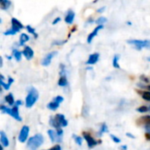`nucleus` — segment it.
<instances>
[{
    "instance_id": "obj_21",
    "label": "nucleus",
    "mask_w": 150,
    "mask_h": 150,
    "mask_svg": "<svg viewBox=\"0 0 150 150\" xmlns=\"http://www.w3.org/2000/svg\"><path fill=\"white\" fill-rule=\"evenodd\" d=\"M49 124H50L53 127L56 128V130L61 129V126H60L59 123L55 120L54 117H51V118H50V120H49Z\"/></svg>"
},
{
    "instance_id": "obj_28",
    "label": "nucleus",
    "mask_w": 150,
    "mask_h": 150,
    "mask_svg": "<svg viewBox=\"0 0 150 150\" xmlns=\"http://www.w3.org/2000/svg\"><path fill=\"white\" fill-rule=\"evenodd\" d=\"M142 97L144 100L150 102V91H142Z\"/></svg>"
},
{
    "instance_id": "obj_36",
    "label": "nucleus",
    "mask_w": 150,
    "mask_h": 150,
    "mask_svg": "<svg viewBox=\"0 0 150 150\" xmlns=\"http://www.w3.org/2000/svg\"><path fill=\"white\" fill-rule=\"evenodd\" d=\"M139 87H141V88H143V89H146V90H148V91H150V85H142V84H141V83H138L137 84Z\"/></svg>"
},
{
    "instance_id": "obj_38",
    "label": "nucleus",
    "mask_w": 150,
    "mask_h": 150,
    "mask_svg": "<svg viewBox=\"0 0 150 150\" xmlns=\"http://www.w3.org/2000/svg\"><path fill=\"white\" fill-rule=\"evenodd\" d=\"M56 133H57V134L60 136V137H62V134H63V131H62V129L61 128V129H59V130H56Z\"/></svg>"
},
{
    "instance_id": "obj_25",
    "label": "nucleus",
    "mask_w": 150,
    "mask_h": 150,
    "mask_svg": "<svg viewBox=\"0 0 150 150\" xmlns=\"http://www.w3.org/2000/svg\"><path fill=\"white\" fill-rule=\"evenodd\" d=\"M22 54H23V53H21L18 50H13V55H14V58L16 59L17 62H19L21 60Z\"/></svg>"
},
{
    "instance_id": "obj_33",
    "label": "nucleus",
    "mask_w": 150,
    "mask_h": 150,
    "mask_svg": "<svg viewBox=\"0 0 150 150\" xmlns=\"http://www.w3.org/2000/svg\"><path fill=\"white\" fill-rule=\"evenodd\" d=\"M110 137L112 138V140L115 142V143H120L121 141H120V139H119L118 137H116L115 135H113V134H110Z\"/></svg>"
},
{
    "instance_id": "obj_30",
    "label": "nucleus",
    "mask_w": 150,
    "mask_h": 150,
    "mask_svg": "<svg viewBox=\"0 0 150 150\" xmlns=\"http://www.w3.org/2000/svg\"><path fill=\"white\" fill-rule=\"evenodd\" d=\"M136 110H137V112H147L149 111V107H148V106H146V105H142V106L138 107Z\"/></svg>"
},
{
    "instance_id": "obj_22",
    "label": "nucleus",
    "mask_w": 150,
    "mask_h": 150,
    "mask_svg": "<svg viewBox=\"0 0 150 150\" xmlns=\"http://www.w3.org/2000/svg\"><path fill=\"white\" fill-rule=\"evenodd\" d=\"M120 55L119 54H115L113 59H112V66L115 68V69H120V66L119 64V60H120Z\"/></svg>"
},
{
    "instance_id": "obj_10",
    "label": "nucleus",
    "mask_w": 150,
    "mask_h": 150,
    "mask_svg": "<svg viewBox=\"0 0 150 150\" xmlns=\"http://www.w3.org/2000/svg\"><path fill=\"white\" fill-rule=\"evenodd\" d=\"M99 59V54L98 53H94V54H91L89 55V59L87 60L86 62V64L87 65H94L98 62Z\"/></svg>"
},
{
    "instance_id": "obj_37",
    "label": "nucleus",
    "mask_w": 150,
    "mask_h": 150,
    "mask_svg": "<svg viewBox=\"0 0 150 150\" xmlns=\"http://www.w3.org/2000/svg\"><path fill=\"white\" fill-rule=\"evenodd\" d=\"M47 150H62V148H61L60 145H55V146L52 147L51 149H49Z\"/></svg>"
},
{
    "instance_id": "obj_35",
    "label": "nucleus",
    "mask_w": 150,
    "mask_h": 150,
    "mask_svg": "<svg viewBox=\"0 0 150 150\" xmlns=\"http://www.w3.org/2000/svg\"><path fill=\"white\" fill-rule=\"evenodd\" d=\"M141 80H142V81H143L144 83H149V79L146 76H144V75L141 76Z\"/></svg>"
},
{
    "instance_id": "obj_2",
    "label": "nucleus",
    "mask_w": 150,
    "mask_h": 150,
    "mask_svg": "<svg viewBox=\"0 0 150 150\" xmlns=\"http://www.w3.org/2000/svg\"><path fill=\"white\" fill-rule=\"evenodd\" d=\"M39 98V93L37 91V90L33 87H32L29 91L28 94L25 98V106L27 108H31L38 100Z\"/></svg>"
},
{
    "instance_id": "obj_1",
    "label": "nucleus",
    "mask_w": 150,
    "mask_h": 150,
    "mask_svg": "<svg viewBox=\"0 0 150 150\" xmlns=\"http://www.w3.org/2000/svg\"><path fill=\"white\" fill-rule=\"evenodd\" d=\"M44 142V137L40 134H37L31 138L28 139L27 142V149L28 150H37Z\"/></svg>"
},
{
    "instance_id": "obj_20",
    "label": "nucleus",
    "mask_w": 150,
    "mask_h": 150,
    "mask_svg": "<svg viewBox=\"0 0 150 150\" xmlns=\"http://www.w3.org/2000/svg\"><path fill=\"white\" fill-rule=\"evenodd\" d=\"M29 36L25 33H21L19 37V46H23L26 41L29 40Z\"/></svg>"
},
{
    "instance_id": "obj_12",
    "label": "nucleus",
    "mask_w": 150,
    "mask_h": 150,
    "mask_svg": "<svg viewBox=\"0 0 150 150\" xmlns=\"http://www.w3.org/2000/svg\"><path fill=\"white\" fill-rule=\"evenodd\" d=\"M54 119H55V120L59 123V125H60L61 127H65L68 126V121H67V120L65 119V116H64L63 114H56V115L54 116Z\"/></svg>"
},
{
    "instance_id": "obj_50",
    "label": "nucleus",
    "mask_w": 150,
    "mask_h": 150,
    "mask_svg": "<svg viewBox=\"0 0 150 150\" xmlns=\"http://www.w3.org/2000/svg\"><path fill=\"white\" fill-rule=\"evenodd\" d=\"M0 150H3V147H0Z\"/></svg>"
},
{
    "instance_id": "obj_6",
    "label": "nucleus",
    "mask_w": 150,
    "mask_h": 150,
    "mask_svg": "<svg viewBox=\"0 0 150 150\" xmlns=\"http://www.w3.org/2000/svg\"><path fill=\"white\" fill-rule=\"evenodd\" d=\"M56 54H57V51H53V52L48 53V54H47L44 58H43V60L41 61V65H42V66H44V67L48 66V65L51 63L52 59H53Z\"/></svg>"
},
{
    "instance_id": "obj_43",
    "label": "nucleus",
    "mask_w": 150,
    "mask_h": 150,
    "mask_svg": "<svg viewBox=\"0 0 150 150\" xmlns=\"http://www.w3.org/2000/svg\"><path fill=\"white\" fill-rule=\"evenodd\" d=\"M126 134H127V137H129V138H131V139H135V136H134V135H133V134H131L130 133H127Z\"/></svg>"
},
{
    "instance_id": "obj_7",
    "label": "nucleus",
    "mask_w": 150,
    "mask_h": 150,
    "mask_svg": "<svg viewBox=\"0 0 150 150\" xmlns=\"http://www.w3.org/2000/svg\"><path fill=\"white\" fill-rule=\"evenodd\" d=\"M11 21V28H12L13 30H15L17 33H18V31H20L21 29L24 28L23 24H22L18 19H17V18H12Z\"/></svg>"
},
{
    "instance_id": "obj_29",
    "label": "nucleus",
    "mask_w": 150,
    "mask_h": 150,
    "mask_svg": "<svg viewBox=\"0 0 150 150\" xmlns=\"http://www.w3.org/2000/svg\"><path fill=\"white\" fill-rule=\"evenodd\" d=\"M26 30H27V32H28L29 33H32V34H33L35 38H37V37H38V34L35 33V28L32 27L31 25H27V26H26Z\"/></svg>"
},
{
    "instance_id": "obj_3",
    "label": "nucleus",
    "mask_w": 150,
    "mask_h": 150,
    "mask_svg": "<svg viewBox=\"0 0 150 150\" xmlns=\"http://www.w3.org/2000/svg\"><path fill=\"white\" fill-rule=\"evenodd\" d=\"M127 43L133 45L137 50H142V48L150 49L149 40H128Z\"/></svg>"
},
{
    "instance_id": "obj_31",
    "label": "nucleus",
    "mask_w": 150,
    "mask_h": 150,
    "mask_svg": "<svg viewBox=\"0 0 150 150\" xmlns=\"http://www.w3.org/2000/svg\"><path fill=\"white\" fill-rule=\"evenodd\" d=\"M16 33H17V32H16L15 30H13L12 28H10L9 30L5 31V32L4 33V35H14V34H16Z\"/></svg>"
},
{
    "instance_id": "obj_32",
    "label": "nucleus",
    "mask_w": 150,
    "mask_h": 150,
    "mask_svg": "<svg viewBox=\"0 0 150 150\" xmlns=\"http://www.w3.org/2000/svg\"><path fill=\"white\" fill-rule=\"evenodd\" d=\"M0 85L4 89V90H9L10 89V87H11V85L7 83H5L4 82V80H0Z\"/></svg>"
},
{
    "instance_id": "obj_52",
    "label": "nucleus",
    "mask_w": 150,
    "mask_h": 150,
    "mask_svg": "<svg viewBox=\"0 0 150 150\" xmlns=\"http://www.w3.org/2000/svg\"><path fill=\"white\" fill-rule=\"evenodd\" d=\"M149 111H150V106H149Z\"/></svg>"
},
{
    "instance_id": "obj_46",
    "label": "nucleus",
    "mask_w": 150,
    "mask_h": 150,
    "mask_svg": "<svg viewBox=\"0 0 150 150\" xmlns=\"http://www.w3.org/2000/svg\"><path fill=\"white\" fill-rule=\"evenodd\" d=\"M145 137H146V139H147L148 141H149L150 142V134H149V133L145 134Z\"/></svg>"
},
{
    "instance_id": "obj_39",
    "label": "nucleus",
    "mask_w": 150,
    "mask_h": 150,
    "mask_svg": "<svg viewBox=\"0 0 150 150\" xmlns=\"http://www.w3.org/2000/svg\"><path fill=\"white\" fill-rule=\"evenodd\" d=\"M66 42V40H64V41H54V43H53V45H62V44H64Z\"/></svg>"
},
{
    "instance_id": "obj_41",
    "label": "nucleus",
    "mask_w": 150,
    "mask_h": 150,
    "mask_svg": "<svg viewBox=\"0 0 150 150\" xmlns=\"http://www.w3.org/2000/svg\"><path fill=\"white\" fill-rule=\"evenodd\" d=\"M60 20H61V18H59V17H58V18H56L53 21V23H52V24H53V25H55V24H56V23H58Z\"/></svg>"
},
{
    "instance_id": "obj_24",
    "label": "nucleus",
    "mask_w": 150,
    "mask_h": 150,
    "mask_svg": "<svg viewBox=\"0 0 150 150\" xmlns=\"http://www.w3.org/2000/svg\"><path fill=\"white\" fill-rule=\"evenodd\" d=\"M108 132H109V130H108V127H107V125H106L105 123H103V124L101 125V127H100V130H99V133H98L99 136H102V135H103V134H105V133H108Z\"/></svg>"
},
{
    "instance_id": "obj_5",
    "label": "nucleus",
    "mask_w": 150,
    "mask_h": 150,
    "mask_svg": "<svg viewBox=\"0 0 150 150\" xmlns=\"http://www.w3.org/2000/svg\"><path fill=\"white\" fill-rule=\"evenodd\" d=\"M29 131H30V128L27 126H24L21 128V130L19 132V134H18V137L19 142H21V143L25 142V141L27 140L28 134H29Z\"/></svg>"
},
{
    "instance_id": "obj_40",
    "label": "nucleus",
    "mask_w": 150,
    "mask_h": 150,
    "mask_svg": "<svg viewBox=\"0 0 150 150\" xmlns=\"http://www.w3.org/2000/svg\"><path fill=\"white\" fill-rule=\"evenodd\" d=\"M105 10V6H103V7H101V8L98 9V10H97V11H98V12H99V13H101V12H103Z\"/></svg>"
},
{
    "instance_id": "obj_49",
    "label": "nucleus",
    "mask_w": 150,
    "mask_h": 150,
    "mask_svg": "<svg viewBox=\"0 0 150 150\" xmlns=\"http://www.w3.org/2000/svg\"><path fill=\"white\" fill-rule=\"evenodd\" d=\"M76 30V26H74V27H73V29L71 30V32H75Z\"/></svg>"
},
{
    "instance_id": "obj_14",
    "label": "nucleus",
    "mask_w": 150,
    "mask_h": 150,
    "mask_svg": "<svg viewBox=\"0 0 150 150\" xmlns=\"http://www.w3.org/2000/svg\"><path fill=\"white\" fill-rule=\"evenodd\" d=\"M12 118H14V120H18V121H21L22 119L21 117L19 116V112H18V106L14 105V106L11 108V115Z\"/></svg>"
},
{
    "instance_id": "obj_44",
    "label": "nucleus",
    "mask_w": 150,
    "mask_h": 150,
    "mask_svg": "<svg viewBox=\"0 0 150 150\" xmlns=\"http://www.w3.org/2000/svg\"><path fill=\"white\" fill-rule=\"evenodd\" d=\"M120 150H127V146H126V145H122V146H120Z\"/></svg>"
},
{
    "instance_id": "obj_48",
    "label": "nucleus",
    "mask_w": 150,
    "mask_h": 150,
    "mask_svg": "<svg viewBox=\"0 0 150 150\" xmlns=\"http://www.w3.org/2000/svg\"><path fill=\"white\" fill-rule=\"evenodd\" d=\"M0 60H1V63H0V67H3V58L1 57V58H0Z\"/></svg>"
},
{
    "instance_id": "obj_47",
    "label": "nucleus",
    "mask_w": 150,
    "mask_h": 150,
    "mask_svg": "<svg viewBox=\"0 0 150 150\" xmlns=\"http://www.w3.org/2000/svg\"><path fill=\"white\" fill-rule=\"evenodd\" d=\"M145 130H146V132H147V133L150 134V126H147V127H145Z\"/></svg>"
},
{
    "instance_id": "obj_9",
    "label": "nucleus",
    "mask_w": 150,
    "mask_h": 150,
    "mask_svg": "<svg viewBox=\"0 0 150 150\" xmlns=\"http://www.w3.org/2000/svg\"><path fill=\"white\" fill-rule=\"evenodd\" d=\"M47 134L52 142H62V137H60L57 133L54 130H48Z\"/></svg>"
},
{
    "instance_id": "obj_26",
    "label": "nucleus",
    "mask_w": 150,
    "mask_h": 150,
    "mask_svg": "<svg viewBox=\"0 0 150 150\" xmlns=\"http://www.w3.org/2000/svg\"><path fill=\"white\" fill-rule=\"evenodd\" d=\"M73 138H74V140H75V142H76L77 145L82 146V144H83V138H82V137L77 136V135H76V134H73Z\"/></svg>"
},
{
    "instance_id": "obj_45",
    "label": "nucleus",
    "mask_w": 150,
    "mask_h": 150,
    "mask_svg": "<svg viewBox=\"0 0 150 150\" xmlns=\"http://www.w3.org/2000/svg\"><path fill=\"white\" fill-rule=\"evenodd\" d=\"M13 82H14V80H13V79H12L11 77H9V78H8V83H9L10 85H11V83H12Z\"/></svg>"
},
{
    "instance_id": "obj_4",
    "label": "nucleus",
    "mask_w": 150,
    "mask_h": 150,
    "mask_svg": "<svg viewBox=\"0 0 150 150\" xmlns=\"http://www.w3.org/2000/svg\"><path fill=\"white\" fill-rule=\"evenodd\" d=\"M83 136L84 138V140L86 141L87 142V145L90 149H92L93 147L97 146L98 144L101 143V142H98V141H96L91 134H89L88 133L86 132H83Z\"/></svg>"
},
{
    "instance_id": "obj_18",
    "label": "nucleus",
    "mask_w": 150,
    "mask_h": 150,
    "mask_svg": "<svg viewBox=\"0 0 150 150\" xmlns=\"http://www.w3.org/2000/svg\"><path fill=\"white\" fill-rule=\"evenodd\" d=\"M11 4L10 0H0V8L2 10H7Z\"/></svg>"
},
{
    "instance_id": "obj_8",
    "label": "nucleus",
    "mask_w": 150,
    "mask_h": 150,
    "mask_svg": "<svg viewBox=\"0 0 150 150\" xmlns=\"http://www.w3.org/2000/svg\"><path fill=\"white\" fill-rule=\"evenodd\" d=\"M136 124L138 126H150V115H145L139 118L136 120Z\"/></svg>"
},
{
    "instance_id": "obj_16",
    "label": "nucleus",
    "mask_w": 150,
    "mask_h": 150,
    "mask_svg": "<svg viewBox=\"0 0 150 150\" xmlns=\"http://www.w3.org/2000/svg\"><path fill=\"white\" fill-rule=\"evenodd\" d=\"M0 141H1V143H2V145H3V147H5V148H7L8 146H9V140H8V138H7V136L5 135V134H4V131H1L0 132Z\"/></svg>"
},
{
    "instance_id": "obj_11",
    "label": "nucleus",
    "mask_w": 150,
    "mask_h": 150,
    "mask_svg": "<svg viewBox=\"0 0 150 150\" xmlns=\"http://www.w3.org/2000/svg\"><path fill=\"white\" fill-rule=\"evenodd\" d=\"M22 53H23L24 56L25 57V59L28 60V61H30V60H32L33 58L34 53H33V50L30 47H25V48H24Z\"/></svg>"
},
{
    "instance_id": "obj_27",
    "label": "nucleus",
    "mask_w": 150,
    "mask_h": 150,
    "mask_svg": "<svg viewBox=\"0 0 150 150\" xmlns=\"http://www.w3.org/2000/svg\"><path fill=\"white\" fill-rule=\"evenodd\" d=\"M106 21H107V18H105V17H100V18H98L95 22H96L98 25H103V24H104V23H106Z\"/></svg>"
},
{
    "instance_id": "obj_13",
    "label": "nucleus",
    "mask_w": 150,
    "mask_h": 150,
    "mask_svg": "<svg viewBox=\"0 0 150 150\" xmlns=\"http://www.w3.org/2000/svg\"><path fill=\"white\" fill-rule=\"evenodd\" d=\"M104 28V25H98L94 30H93V32L92 33H91L89 35H88V38H87V42L88 43H91V41H92V40L94 39V37L98 33V32L101 30V29H103Z\"/></svg>"
},
{
    "instance_id": "obj_23",
    "label": "nucleus",
    "mask_w": 150,
    "mask_h": 150,
    "mask_svg": "<svg viewBox=\"0 0 150 150\" xmlns=\"http://www.w3.org/2000/svg\"><path fill=\"white\" fill-rule=\"evenodd\" d=\"M4 100H5V101H6L10 105H14V98H13V95H12L11 93H9L7 96H5Z\"/></svg>"
},
{
    "instance_id": "obj_19",
    "label": "nucleus",
    "mask_w": 150,
    "mask_h": 150,
    "mask_svg": "<svg viewBox=\"0 0 150 150\" xmlns=\"http://www.w3.org/2000/svg\"><path fill=\"white\" fill-rule=\"evenodd\" d=\"M59 105H60V104H59V103H57V102H55V101H54V100H53L51 103L47 104V107L49 110H51V111H56V110L59 108Z\"/></svg>"
},
{
    "instance_id": "obj_42",
    "label": "nucleus",
    "mask_w": 150,
    "mask_h": 150,
    "mask_svg": "<svg viewBox=\"0 0 150 150\" xmlns=\"http://www.w3.org/2000/svg\"><path fill=\"white\" fill-rule=\"evenodd\" d=\"M22 104H23V102H22L21 100H17V101L15 102V105H18V106L22 105Z\"/></svg>"
},
{
    "instance_id": "obj_17",
    "label": "nucleus",
    "mask_w": 150,
    "mask_h": 150,
    "mask_svg": "<svg viewBox=\"0 0 150 150\" xmlns=\"http://www.w3.org/2000/svg\"><path fill=\"white\" fill-rule=\"evenodd\" d=\"M68 84H69V83H68L66 76H61L59 78V81H58V85L61 87H67Z\"/></svg>"
},
{
    "instance_id": "obj_15",
    "label": "nucleus",
    "mask_w": 150,
    "mask_h": 150,
    "mask_svg": "<svg viewBox=\"0 0 150 150\" xmlns=\"http://www.w3.org/2000/svg\"><path fill=\"white\" fill-rule=\"evenodd\" d=\"M75 18V12L72 10H69L65 17V22L67 24H72Z\"/></svg>"
},
{
    "instance_id": "obj_51",
    "label": "nucleus",
    "mask_w": 150,
    "mask_h": 150,
    "mask_svg": "<svg viewBox=\"0 0 150 150\" xmlns=\"http://www.w3.org/2000/svg\"><path fill=\"white\" fill-rule=\"evenodd\" d=\"M148 61H149L150 62V58H148Z\"/></svg>"
},
{
    "instance_id": "obj_34",
    "label": "nucleus",
    "mask_w": 150,
    "mask_h": 150,
    "mask_svg": "<svg viewBox=\"0 0 150 150\" xmlns=\"http://www.w3.org/2000/svg\"><path fill=\"white\" fill-rule=\"evenodd\" d=\"M54 101H55V102L61 104L62 102H63V98L61 97V96H57V97H55V98H54Z\"/></svg>"
}]
</instances>
